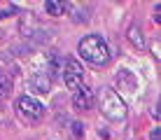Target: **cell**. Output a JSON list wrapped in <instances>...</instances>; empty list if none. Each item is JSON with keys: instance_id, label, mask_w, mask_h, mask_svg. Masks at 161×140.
<instances>
[{"instance_id": "13", "label": "cell", "mask_w": 161, "mask_h": 140, "mask_svg": "<svg viewBox=\"0 0 161 140\" xmlns=\"http://www.w3.org/2000/svg\"><path fill=\"white\" fill-rule=\"evenodd\" d=\"M73 131H75V136H77V138L84 136V126H82L80 121H75V124H73Z\"/></svg>"}, {"instance_id": "9", "label": "cell", "mask_w": 161, "mask_h": 140, "mask_svg": "<svg viewBox=\"0 0 161 140\" xmlns=\"http://www.w3.org/2000/svg\"><path fill=\"white\" fill-rule=\"evenodd\" d=\"M126 37H129V42H131L136 49H142V47H145V35H142V31H140V26H138V24L129 26Z\"/></svg>"}, {"instance_id": "12", "label": "cell", "mask_w": 161, "mask_h": 140, "mask_svg": "<svg viewBox=\"0 0 161 140\" xmlns=\"http://www.w3.org/2000/svg\"><path fill=\"white\" fill-rule=\"evenodd\" d=\"M14 14H16V5H7V7L0 9V21L7 19V16H14Z\"/></svg>"}, {"instance_id": "14", "label": "cell", "mask_w": 161, "mask_h": 140, "mask_svg": "<svg viewBox=\"0 0 161 140\" xmlns=\"http://www.w3.org/2000/svg\"><path fill=\"white\" fill-rule=\"evenodd\" d=\"M152 19L157 21V24H161V5L157 3V7H154V14H152Z\"/></svg>"}, {"instance_id": "16", "label": "cell", "mask_w": 161, "mask_h": 140, "mask_svg": "<svg viewBox=\"0 0 161 140\" xmlns=\"http://www.w3.org/2000/svg\"><path fill=\"white\" fill-rule=\"evenodd\" d=\"M159 138H161V131L157 126V128H152V133H149V140H159Z\"/></svg>"}, {"instance_id": "5", "label": "cell", "mask_w": 161, "mask_h": 140, "mask_svg": "<svg viewBox=\"0 0 161 140\" xmlns=\"http://www.w3.org/2000/svg\"><path fill=\"white\" fill-rule=\"evenodd\" d=\"M73 105L77 110H91L93 105H96V93H93V89L82 84V87L75 91V96H73Z\"/></svg>"}, {"instance_id": "15", "label": "cell", "mask_w": 161, "mask_h": 140, "mask_svg": "<svg viewBox=\"0 0 161 140\" xmlns=\"http://www.w3.org/2000/svg\"><path fill=\"white\" fill-rule=\"evenodd\" d=\"M152 54H154V59H157V61L161 59V54H159V40H157V42L152 44Z\"/></svg>"}, {"instance_id": "7", "label": "cell", "mask_w": 161, "mask_h": 140, "mask_svg": "<svg viewBox=\"0 0 161 140\" xmlns=\"http://www.w3.org/2000/svg\"><path fill=\"white\" fill-rule=\"evenodd\" d=\"M63 68H65V59L61 54L52 52L49 59H47V72H44V75H47L49 80H52V77H61L63 75Z\"/></svg>"}, {"instance_id": "10", "label": "cell", "mask_w": 161, "mask_h": 140, "mask_svg": "<svg viewBox=\"0 0 161 140\" xmlns=\"http://www.w3.org/2000/svg\"><path fill=\"white\" fill-rule=\"evenodd\" d=\"M68 5H70V3H58V0H47V3H44V12H47V14H52V16H58V14L68 12Z\"/></svg>"}, {"instance_id": "6", "label": "cell", "mask_w": 161, "mask_h": 140, "mask_svg": "<svg viewBox=\"0 0 161 140\" xmlns=\"http://www.w3.org/2000/svg\"><path fill=\"white\" fill-rule=\"evenodd\" d=\"M114 82H117V87L124 93H136V89H138V80L133 77L131 70H119L117 77H114Z\"/></svg>"}, {"instance_id": "11", "label": "cell", "mask_w": 161, "mask_h": 140, "mask_svg": "<svg viewBox=\"0 0 161 140\" xmlns=\"http://www.w3.org/2000/svg\"><path fill=\"white\" fill-rule=\"evenodd\" d=\"M12 77L7 75V72H0V98H7L9 93H12Z\"/></svg>"}, {"instance_id": "2", "label": "cell", "mask_w": 161, "mask_h": 140, "mask_svg": "<svg viewBox=\"0 0 161 140\" xmlns=\"http://www.w3.org/2000/svg\"><path fill=\"white\" fill-rule=\"evenodd\" d=\"M98 105H101V112L105 117H108L110 121H121V119H126V103H124V98L119 96L114 89H110V87H105L98 91Z\"/></svg>"}, {"instance_id": "1", "label": "cell", "mask_w": 161, "mask_h": 140, "mask_svg": "<svg viewBox=\"0 0 161 140\" xmlns=\"http://www.w3.org/2000/svg\"><path fill=\"white\" fill-rule=\"evenodd\" d=\"M77 52L84 61L93 65H105L110 61V49H108V42L103 40L101 35H86L82 37L80 44H77Z\"/></svg>"}, {"instance_id": "4", "label": "cell", "mask_w": 161, "mask_h": 140, "mask_svg": "<svg viewBox=\"0 0 161 140\" xmlns=\"http://www.w3.org/2000/svg\"><path fill=\"white\" fill-rule=\"evenodd\" d=\"M61 80L65 82L68 89L77 91V89L82 87V80H84V68H82L80 61H75V59L65 61V70H63V75H61Z\"/></svg>"}, {"instance_id": "8", "label": "cell", "mask_w": 161, "mask_h": 140, "mask_svg": "<svg viewBox=\"0 0 161 140\" xmlns=\"http://www.w3.org/2000/svg\"><path fill=\"white\" fill-rule=\"evenodd\" d=\"M28 87L35 93H49V89H52V80H49L44 72H35V75H31Z\"/></svg>"}, {"instance_id": "3", "label": "cell", "mask_w": 161, "mask_h": 140, "mask_svg": "<svg viewBox=\"0 0 161 140\" xmlns=\"http://www.w3.org/2000/svg\"><path fill=\"white\" fill-rule=\"evenodd\" d=\"M16 112H19V117L24 121H28V124H37V121L42 119V115H44V108H42V103L37 98L24 93V96L16 98Z\"/></svg>"}]
</instances>
